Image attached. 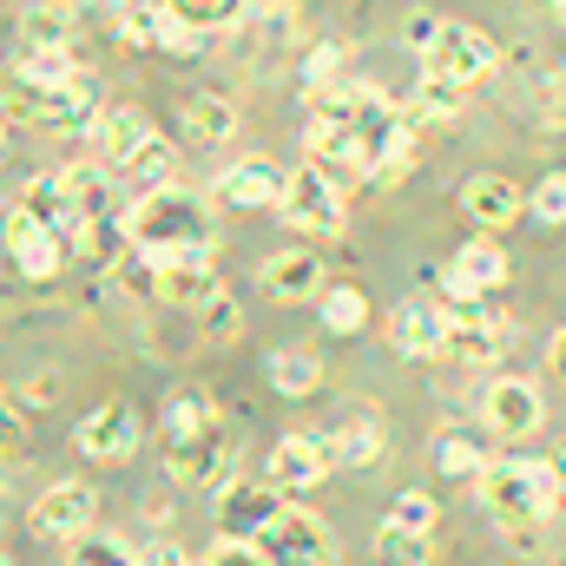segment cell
Here are the masks:
<instances>
[{
    "instance_id": "obj_9",
    "label": "cell",
    "mask_w": 566,
    "mask_h": 566,
    "mask_svg": "<svg viewBox=\"0 0 566 566\" xmlns=\"http://www.w3.org/2000/svg\"><path fill=\"white\" fill-rule=\"evenodd\" d=\"M541 422H547V402H541V389L527 376H494L481 389V428L494 441H527Z\"/></svg>"
},
{
    "instance_id": "obj_4",
    "label": "cell",
    "mask_w": 566,
    "mask_h": 566,
    "mask_svg": "<svg viewBox=\"0 0 566 566\" xmlns=\"http://www.w3.org/2000/svg\"><path fill=\"white\" fill-rule=\"evenodd\" d=\"M0 119L7 126H46V133H86L99 119V99L86 80L73 86H40L27 73H7L0 80Z\"/></svg>"
},
{
    "instance_id": "obj_15",
    "label": "cell",
    "mask_w": 566,
    "mask_h": 566,
    "mask_svg": "<svg viewBox=\"0 0 566 566\" xmlns=\"http://www.w3.org/2000/svg\"><path fill=\"white\" fill-rule=\"evenodd\" d=\"M521 211H527V191H521L514 178H501V171H474V178L461 185V218H468L481 238L507 231Z\"/></svg>"
},
{
    "instance_id": "obj_31",
    "label": "cell",
    "mask_w": 566,
    "mask_h": 566,
    "mask_svg": "<svg viewBox=\"0 0 566 566\" xmlns=\"http://www.w3.org/2000/svg\"><path fill=\"white\" fill-rule=\"evenodd\" d=\"M461 106H468V93H454V86H441V80H422L402 113H409V126H454Z\"/></svg>"
},
{
    "instance_id": "obj_12",
    "label": "cell",
    "mask_w": 566,
    "mask_h": 566,
    "mask_svg": "<svg viewBox=\"0 0 566 566\" xmlns=\"http://www.w3.org/2000/svg\"><path fill=\"white\" fill-rule=\"evenodd\" d=\"M441 290H448V303H481L488 290H501L507 283V251L494 244V238H474V244H461L448 264H441Z\"/></svg>"
},
{
    "instance_id": "obj_48",
    "label": "cell",
    "mask_w": 566,
    "mask_h": 566,
    "mask_svg": "<svg viewBox=\"0 0 566 566\" xmlns=\"http://www.w3.org/2000/svg\"><path fill=\"white\" fill-rule=\"evenodd\" d=\"M554 474H560V507H566V441H560V454H554Z\"/></svg>"
},
{
    "instance_id": "obj_36",
    "label": "cell",
    "mask_w": 566,
    "mask_h": 566,
    "mask_svg": "<svg viewBox=\"0 0 566 566\" xmlns=\"http://www.w3.org/2000/svg\"><path fill=\"white\" fill-rule=\"evenodd\" d=\"M13 73H27V80H40V86H73V80H86V66H80L73 53H20Z\"/></svg>"
},
{
    "instance_id": "obj_35",
    "label": "cell",
    "mask_w": 566,
    "mask_h": 566,
    "mask_svg": "<svg viewBox=\"0 0 566 566\" xmlns=\"http://www.w3.org/2000/svg\"><path fill=\"white\" fill-rule=\"evenodd\" d=\"M40 231H53V224H40V218H33L20 198H13V205H0V258H7V264H13V258H20V251L40 238Z\"/></svg>"
},
{
    "instance_id": "obj_34",
    "label": "cell",
    "mask_w": 566,
    "mask_h": 566,
    "mask_svg": "<svg viewBox=\"0 0 566 566\" xmlns=\"http://www.w3.org/2000/svg\"><path fill=\"white\" fill-rule=\"evenodd\" d=\"M66 566H139V547H126L119 534H80L73 547H66Z\"/></svg>"
},
{
    "instance_id": "obj_2",
    "label": "cell",
    "mask_w": 566,
    "mask_h": 566,
    "mask_svg": "<svg viewBox=\"0 0 566 566\" xmlns=\"http://www.w3.org/2000/svg\"><path fill=\"white\" fill-rule=\"evenodd\" d=\"M119 224H126V244H133L139 258L211 251V238H218V218H211V205H205L198 191H185V185H158V191L133 198Z\"/></svg>"
},
{
    "instance_id": "obj_33",
    "label": "cell",
    "mask_w": 566,
    "mask_h": 566,
    "mask_svg": "<svg viewBox=\"0 0 566 566\" xmlns=\"http://www.w3.org/2000/svg\"><path fill=\"white\" fill-rule=\"evenodd\" d=\"M20 205H27L40 224L66 231V178H60V171H40V178H27V185H20Z\"/></svg>"
},
{
    "instance_id": "obj_14",
    "label": "cell",
    "mask_w": 566,
    "mask_h": 566,
    "mask_svg": "<svg viewBox=\"0 0 566 566\" xmlns=\"http://www.w3.org/2000/svg\"><path fill=\"white\" fill-rule=\"evenodd\" d=\"M277 514H283V494L271 481H231V488H218V534L224 541H258Z\"/></svg>"
},
{
    "instance_id": "obj_3",
    "label": "cell",
    "mask_w": 566,
    "mask_h": 566,
    "mask_svg": "<svg viewBox=\"0 0 566 566\" xmlns=\"http://www.w3.org/2000/svg\"><path fill=\"white\" fill-rule=\"evenodd\" d=\"M474 501L494 527L527 534L560 507V474L554 461H488V474L474 481Z\"/></svg>"
},
{
    "instance_id": "obj_27",
    "label": "cell",
    "mask_w": 566,
    "mask_h": 566,
    "mask_svg": "<svg viewBox=\"0 0 566 566\" xmlns=\"http://www.w3.org/2000/svg\"><path fill=\"white\" fill-rule=\"evenodd\" d=\"M329 448H336V468H376L382 448H389V434H382L376 416H349V422L329 434Z\"/></svg>"
},
{
    "instance_id": "obj_11",
    "label": "cell",
    "mask_w": 566,
    "mask_h": 566,
    "mask_svg": "<svg viewBox=\"0 0 566 566\" xmlns=\"http://www.w3.org/2000/svg\"><path fill=\"white\" fill-rule=\"evenodd\" d=\"M336 468V448H329V434H310V428H296V434H283L277 448H271V468H264V481L277 488L283 501L290 494H310V488H323V474Z\"/></svg>"
},
{
    "instance_id": "obj_16",
    "label": "cell",
    "mask_w": 566,
    "mask_h": 566,
    "mask_svg": "<svg viewBox=\"0 0 566 566\" xmlns=\"http://www.w3.org/2000/svg\"><path fill=\"white\" fill-rule=\"evenodd\" d=\"M119 40L151 46V53H191V46H205V40L171 13V0H126V7H119Z\"/></svg>"
},
{
    "instance_id": "obj_38",
    "label": "cell",
    "mask_w": 566,
    "mask_h": 566,
    "mask_svg": "<svg viewBox=\"0 0 566 566\" xmlns=\"http://www.w3.org/2000/svg\"><path fill=\"white\" fill-rule=\"evenodd\" d=\"M198 316H205V336H211V343L244 336V303H238V296H224V290H218V296H205V303H198Z\"/></svg>"
},
{
    "instance_id": "obj_41",
    "label": "cell",
    "mask_w": 566,
    "mask_h": 566,
    "mask_svg": "<svg viewBox=\"0 0 566 566\" xmlns=\"http://www.w3.org/2000/svg\"><path fill=\"white\" fill-rule=\"evenodd\" d=\"M126 171H145V178H151V191H158V185H171V171H178V151H171V145H145L139 158H133V165H126Z\"/></svg>"
},
{
    "instance_id": "obj_29",
    "label": "cell",
    "mask_w": 566,
    "mask_h": 566,
    "mask_svg": "<svg viewBox=\"0 0 566 566\" xmlns=\"http://www.w3.org/2000/svg\"><path fill=\"white\" fill-rule=\"evenodd\" d=\"M343 60H349V53H343L336 40H316V46L296 60V86H303V99H310V106H316V99H329V93L343 86Z\"/></svg>"
},
{
    "instance_id": "obj_23",
    "label": "cell",
    "mask_w": 566,
    "mask_h": 566,
    "mask_svg": "<svg viewBox=\"0 0 566 566\" xmlns=\"http://www.w3.org/2000/svg\"><path fill=\"white\" fill-rule=\"evenodd\" d=\"M20 53H73V7L40 0L20 13Z\"/></svg>"
},
{
    "instance_id": "obj_43",
    "label": "cell",
    "mask_w": 566,
    "mask_h": 566,
    "mask_svg": "<svg viewBox=\"0 0 566 566\" xmlns=\"http://www.w3.org/2000/svg\"><path fill=\"white\" fill-rule=\"evenodd\" d=\"M205 566H264V554H258V541H224L218 534V547H211Z\"/></svg>"
},
{
    "instance_id": "obj_47",
    "label": "cell",
    "mask_w": 566,
    "mask_h": 566,
    "mask_svg": "<svg viewBox=\"0 0 566 566\" xmlns=\"http://www.w3.org/2000/svg\"><path fill=\"white\" fill-rule=\"evenodd\" d=\"M554 376H566V323H560V336H554Z\"/></svg>"
},
{
    "instance_id": "obj_25",
    "label": "cell",
    "mask_w": 566,
    "mask_h": 566,
    "mask_svg": "<svg viewBox=\"0 0 566 566\" xmlns=\"http://www.w3.org/2000/svg\"><path fill=\"white\" fill-rule=\"evenodd\" d=\"M178 119H185V139L191 145H224L231 133H238V106L218 99V93H191Z\"/></svg>"
},
{
    "instance_id": "obj_19",
    "label": "cell",
    "mask_w": 566,
    "mask_h": 566,
    "mask_svg": "<svg viewBox=\"0 0 566 566\" xmlns=\"http://www.w3.org/2000/svg\"><path fill=\"white\" fill-rule=\"evenodd\" d=\"M389 343H396V356H441V343H448V310L434 303V296H402L396 303V316H389Z\"/></svg>"
},
{
    "instance_id": "obj_6",
    "label": "cell",
    "mask_w": 566,
    "mask_h": 566,
    "mask_svg": "<svg viewBox=\"0 0 566 566\" xmlns=\"http://www.w3.org/2000/svg\"><path fill=\"white\" fill-rule=\"evenodd\" d=\"M277 218L290 224V231H303V238H336V231H343V218H349L343 185H336L329 171H316V165H296V171L283 178Z\"/></svg>"
},
{
    "instance_id": "obj_32",
    "label": "cell",
    "mask_w": 566,
    "mask_h": 566,
    "mask_svg": "<svg viewBox=\"0 0 566 566\" xmlns=\"http://www.w3.org/2000/svg\"><path fill=\"white\" fill-rule=\"evenodd\" d=\"M244 7H251V0H171V13H178L198 40H211V33H224V27H238V20H244Z\"/></svg>"
},
{
    "instance_id": "obj_40",
    "label": "cell",
    "mask_w": 566,
    "mask_h": 566,
    "mask_svg": "<svg viewBox=\"0 0 566 566\" xmlns=\"http://www.w3.org/2000/svg\"><path fill=\"white\" fill-rule=\"evenodd\" d=\"M376 554L389 566H428V534H402V527H376Z\"/></svg>"
},
{
    "instance_id": "obj_8",
    "label": "cell",
    "mask_w": 566,
    "mask_h": 566,
    "mask_svg": "<svg viewBox=\"0 0 566 566\" xmlns=\"http://www.w3.org/2000/svg\"><path fill=\"white\" fill-rule=\"evenodd\" d=\"M303 165L329 171L336 185L363 178V151H356V133H349V113H343V86L329 99L310 106V126H303Z\"/></svg>"
},
{
    "instance_id": "obj_18",
    "label": "cell",
    "mask_w": 566,
    "mask_h": 566,
    "mask_svg": "<svg viewBox=\"0 0 566 566\" xmlns=\"http://www.w3.org/2000/svg\"><path fill=\"white\" fill-rule=\"evenodd\" d=\"M73 448L86 461H133L139 454V416L126 402H106V409H93L86 422L73 428Z\"/></svg>"
},
{
    "instance_id": "obj_20",
    "label": "cell",
    "mask_w": 566,
    "mask_h": 566,
    "mask_svg": "<svg viewBox=\"0 0 566 566\" xmlns=\"http://www.w3.org/2000/svg\"><path fill=\"white\" fill-rule=\"evenodd\" d=\"M283 165H271V158H238V165H224L218 171V198L231 205V211H271L283 198Z\"/></svg>"
},
{
    "instance_id": "obj_44",
    "label": "cell",
    "mask_w": 566,
    "mask_h": 566,
    "mask_svg": "<svg viewBox=\"0 0 566 566\" xmlns=\"http://www.w3.org/2000/svg\"><path fill=\"white\" fill-rule=\"evenodd\" d=\"M434 33H441V13H409V20H402V40H409L416 53H428Z\"/></svg>"
},
{
    "instance_id": "obj_17",
    "label": "cell",
    "mask_w": 566,
    "mask_h": 566,
    "mask_svg": "<svg viewBox=\"0 0 566 566\" xmlns=\"http://www.w3.org/2000/svg\"><path fill=\"white\" fill-rule=\"evenodd\" d=\"M501 349H507V323H501V316H488L481 303H454V310H448V343H441V356L481 369V363H494Z\"/></svg>"
},
{
    "instance_id": "obj_39",
    "label": "cell",
    "mask_w": 566,
    "mask_h": 566,
    "mask_svg": "<svg viewBox=\"0 0 566 566\" xmlns=\"http://www.w3.org/2000/svg\"><path fill=\"white\" fill-rule=\"evenodd\" d=\"M434 521H441V507H434V494H422V488L396 494V507H389V527H402V534H434Z\"/></svg>"
},
{
    "instance_id": "obj_7",
    "label": "cell",
    "mask_w": 566,
    "mask_h": 566,
    "mask_svg": "<svg viewBox=\"0 0 566 566\" xmlns=\"http://www.w3.org/2000/svg\"><path fill=\"white\" fill-rule=\"evenodd\" d=\"M258 554H264V566H336V534L323 514L283 501V514L258 534Z\"/></svg>"
},
{
    "instance_id": "obj_46",
    "label": "cell",
    "mask_w": 566,
    "mask_h": 566,
    "mask_svg": "<svg viewBox=\"0 0 566 566\" xmlns=\"http://www.w3.org/2000/svg\"><path fill=\"white\" fill-rule=\"evenodd\" d=\"M145 521L151 527H171V501H145Z\"/></svg>"
},
{
    "instance_id": "obj_22",
    "label": "cell",
    "mask_w": 566,
    "mask_h": 566,
    "mask_svg": "<svg viewBox=\"0 0 566 566\" xmlns=\"http://www.w3.org/2000/svg\"><path fill=\"white\" fill-rule=\"evenodd\" d=\"M258 283L271 303H316L323 296V258L316 251H277L258 264Z\"/></svg>"
},
{
    "instance_id": "obj_50",
    "label": "cell",
    "mask_w": 566,
    "mask_h": 566,
    "mask_svg": "<svg viewBox=\"0 0 566 566\" xmlns=\"http://www.w3.org/2000/svg\"><path fill=\"white\" fill-rule=\"evenodd\" d=\"M554 7H560V13H566V0H554Z\"/></svg>"
},
{
    "instance_id": "obj_24",
    "label": "cell",
    "mask_w": 566,
    "mask_h": 566,
    "mask_svg": "<svg viewBox=\"0 0 566 566\" xmlns=\"http://www.w3.org/2000/svg\"><path fill=\"white\" fill-rule=\"evenodd\" d=\"M316 316H323V336H363L376 310H369V296H363L356 283H323Z\"/></svg>"
},
{
    "instance_id": "obj_37",
    "label": "cell",
    "mask_w": 566,
    "mask_h": 566,
    "mask_svg": "<svg viewBox=\"0 0 566 566\" xmlns=\"http://www.w3.org/2000/svg\"><path fill=\"white\" fill-rule=\"evenodd\" d=\"M527 211H534V224H547V231H566V171H547V178H534V198H527Z\"/></svg>"
},
{
    "instance_id": "obj_45",
    "label": "cell",
    "mask_w": 566,
    "mask_h": 566,
    "mask_svg": "<svg viewBox=\"0 0 566 566\" xmlns=\"http://www.w3.org/2000/svg\"><path fill=\"white\" fill-rule=\"evenodd\" d=\"M139 566H191V560H185V547H171V541H151V547H139Z\"/></svg>"
},
{
    "instance_id": "obj_1",
    "label": "cell",
    "mask_w": 566,
    "mask_h": 566,
    "mask_svg": "<svg viewBox=\"0 0 566 566\" xmlns=\"http://www.w3.org/2000/svg\"><path fill=\"white\" fill-rule=\"evenodd\" d=\"M158 434H165V468L178 488H231V441H224L211 396L178 389L158 416Z\"/></svg>"
},
{
    "instance_id": "obj_28",
    "label": "cell",
    "mask_w": 566,
    "mask_h": 566,
    "mask_svg": "<svg viewBox=\"0 0 566 566\" xmlns=\"http://www.w3.org/2000/svg\"><path fill=\"white\" fill-rule=\"evenodd\" d=\"M264 376H271V389L290 396V402H303V396H316V389H323V363H316L310 349H271Z\"/></svg>"
},
{
    "instance_id": "obj_21",
    "label": "cell",
    "mask_w": 566,
    "mask_h": 566,
    "mask_svg": "<svg viewBox=\"0 0 566 566\" xmlns=\"http://www.w3.org/2000/svg\"><path fill=\"white\" fill-rule=\"evenodd\" d=\"M151 290L165 303H205L218 296V271H211V251H178V258H151Z\"/></svg>"
},
{
    "instance_id": "obj_30",
    "label": "cell",
    "mask_w": 566,
    "mask_h": 566,
    "mask_svg": "<svg viewBox=\"0 0 566 566\" xmlns=\"http://www.w3.org/2000/svg\"><path fill=\"white\" fill-rule=\"evenodd\" d=\"M66 258H73V238H66V231H40V238L13 258V271H20L27 283H53L60 271H66Z\"/></svg>"
},
{
    "instance_id": "obj_13",
    "label": "cell",
    "mask_w": 566,
    "mask_h": 566,
    "mask_svg": "<svg viewBox=\"0 0 566 566\" xmlns=\"http://www.w3.org/2000/svg\"><path fill=\"white\" fill-rule=\"evenodd\" d=\"M86 139H93V165H106V171H126L145 145L158 139V126L145 119L139 106H99V119L86 126Z\"/></svg>"
},
{
    "instance_id": "obj_5",
    "label": "cell",
    "mask_w": 566,
    "mask_h": 566,
    "mask_svg": "<svg viewBox=\"0 0 566 566\" xmlns=\"http://www.w3.org/2000/svg\"><path fill=\"white\" fill-rule=\"evenodd\" d=\"M494 73H501V40L468 27V20H441V33L422 53V80H441L454 93H481Z\"/></svg>"
},
{
    "instance_id": "obj_26",
    "label": "cell",
    "mask_w": 566,
    "mask_h": 566,
    "mask_svg": "<svg viewBox=\"0 0 566 566\" xmlns=\"http://www.w3.org/2000/svg\"><path fill=\"white\" fill-rule=\"evenodd\" d=\"M488 461H494V454H488V441H481V434H468V428H448V434L434 441V468H441L448 481H481V474H488Z\"/></svg>"
},
{
    "instance_id": "obj_49",
    "label": "cell",
    "mask_w": 566,
    "mask_h": 566,
    "mask_svg": "<svg viewBox=\"0 0 566 566\" xmlns=\"http://www.w3.org/2000/svg\"><path fill=\"white\" fill-rule=\"evenodd\" d=\"M0 151H7V119H0Z\"/></svg>"
},
{
    "instance_id": "obj_10",
    "label": "cell",
    "mask_w": 566,
    "mask_h": 566,
    "mask_svg": "<svg viewBox=\"0 0 566 566\" xmlns=\"http://www.w3.org/2000/svg\"><path fill=\"white\" fill-rule=\"evenodd\" d=\"M93 521H99V494H93L86 481H53V488L33 501V514H27V527H33L40 541H60V547H73L80 534H93Z\"/></svg>"
},
{
    "instance_id": "obj_42",
    "label": "cell",
    "mask_w": 566,
    "mask_h": 566,
    "mask_svg": "<svg viewBox=\"0 0 566 566\" xmlns=\"http://www.w3.org/2000/svg\"><path fill=\"white\" fill-rule=\"evenodd\" d=\"M20 454H27V416L0 402V468H13Z\"/></svg>"
}]
</instances>
